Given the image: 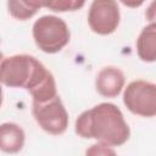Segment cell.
<instances>
[{
    "label": "cell",
    "mask_w": 156,
    "mask_h": 156,
    "mask_svg": "<svg viewBox=\"0 0 156 156\" xmlns=\"http://www.w3.org/2000/svg\"><path fill=\"white\" fill-rule=\"evenodd\" d=\"M0 83L10 88L28 90L34 102H44L57 95L52 73L38 58L27 54L2 58Z\"/></svg>",
    "instance_id": "obj_1"
},
{
    "label": "cell",
    "mask_w": 156,
    "mask_h": 156,
    "mask_svg": "<svg viewBox=\"0 0 156 156\" xmlns=\"http://www.w3.org/2000/svg\"><path fill=\"white\" fill-rule=\"evenodd\" d=\"M74 132L83 139H95L108 146H121L130 136L122 111L111 102H101L79 115Z\"/></svg>",
    "instance_id": "obj_2"
},
{
    "label": "cell",
    "mask_w": 156,
    "mask_h": 156,
    "mask_svg": "<svg viewBox=\"0 0 156 156\" xmlns=\"http://www.w3.org/2000/svg\"><path fill=\"white\" fill-rule=\"evenodd\" d=\"M33 39L35 45L46 54L61 51L69 41L71 33L66 22L52 15L39 17L33 24Z\"/></svg>",
    "instance_id": "obj_3"
},
{
    "label": "cell",
    "mask_w": 156,
    "mask_h": 156,
    "mask_svg": "<svg viewBox=\"0 0 156 156\" xmlns=\"http://www.w3.org/2000/svg\"><path fill=\"white\" fill-rule=\"evenodd\" d=\"M123 104L134 115L154 117L156 115V85L143 79L130 82L123 91Z\"/></svg>",
    "instance_id": "obj_4"
},
{
    "label": "cell",
    "mask_w": 156,
    "mask_h": 156,
    "mask_svg": "<svg viewBox=\"0 0 156 156\" xmlns=\"http://www.w3.org/2000/svg\"><path fill=\"white\" fill-rule=\"evenodd\" d=\"M32 112L39 127L49 134L61 135L68 127V113L58 95L44 102L33 101Z\"/></svg>",
    "instance_id": "obj_5"
},
{
    "label": "cell",
    "mask_w": 156,
    "mask_h": 156,
    "mask_svg": "<svg viewBox=\"0 0 156 156\" xmlns=\"http://www.w3.org/2000/svg\"><path fill=\"white\" fill-rule=\"evenodd\" d=\"M119 20L121 13L116 0H93L88 12V23L94 33L99 35L113 33Z\"/></svg>",
    "instance_id": "obj_6"
},
{
    "label": "cell",
    "mask_w": 156,
    "mask_h": 156,
    "mask_svg": "<svg viewBox=\"0 0 156 156\" xmlns=\"http://www.w3.org/2000/svg\"><path fill=\"white\" fill-rule=\"evenodd\" d=\"M123 72L113 66H107L100 69L95 79V88L98 93L104 98H116L119 95L124 87Z\"/></svg>",
    "instance_id": "obj_7"
},
{
    "label": "cell",
    "mask_w": 156,
    "mask_h": 156,
    "mask_svg": "<svg viewBox=\"0 0 156 156\" xmlns=\"http://www.w3.org/2000/svg\"><path fill=\"white\" fill-rule=\"evenodd\" d=\"M24 130L16 123L6 122L0 124V150L6 154H16L23 149Z\"/></svg>",
    "instance_id": "obj_8"
},
{
    "label": "cell",
    "mask_w": 156,
    "mask_h": 156,
    "mask_svg": "<svg viewBox=\"0 0 156 156\" xmlns=\"http://www.w3.org/2000/svg\"><path fill=\"white\" fill-rule=\"evenodd\" d=\"M136 52L140 60L154 62L156 60V24L151 22L144 27L136 39Z\"/></svg>",
    "instance_id": "obj_9"
},
{
    "label": "cell",
    "mask_w": 156,
    "mask_h": 156,
    "mask_svg": "<svg viewBox=\"0 0 156 156\" xmlns=\"http://www.w3.org/2000/svg\"><path fill=\"white\" fill-rule=\"evenodd\" d=\"M7 10L13 18L20 21H27L37 13V11L24 5L22 0H7Z\"/></svg>",
    "instance_id": "obj_10"
},
{
    "label": "cell",
    "mask_w": 156,
    "mask_h": 156,
    "mask_svg": "<svg viewBox=\"0 0 156 156\" xmlns=\"http://www.w3.org/2000/svg\"><path fill=\"white\" fill-rule=\"evenodd\" d=\"M85 4V0H52L49 10L55 12H66V11H77L82 9Z\"/></svg>",
    "instance_id": "obj_11"
},
{
    "label": "cell",
    "mask_w": 156,
    "mask_h": 156,
    "mask_svg": "<svg viewBox=\"0 0 156 156\" xmlns=\"http://www.w3.org/2000/svg\"><path fill=\"white\" fill-rule=\"evenodd\" d=\"M22 1L24 2V5H27L29 9L34 10V11H37V12H38V10L41 9V7L49 9V6H50L51 2H52V0H22Z\"/></svg>",
    "instance_id": "obj_12"
},
{
    "label": "cell",
    "mask_w": 156,
    "mask_h": 156,
    "mask_svg": "<svg viewBox=\"0 0 156 156\" xmlns=\"http://www.w3.org/2000/svg\"><path fill=\"white\" fill-rule=\"evenodd\" d=\"M124 6L130 7V9H136L144 4L145 0H119Z\"/></svg>",
    "instance_id": "obj_13"
},
{
    "label": "cell",
    "mask_w": 156,
    "mask_h": 156,
    "mask_svg": "<svg viewBox=\"0 0 156 156\" xmlns=\"http://www.w3.org/2000/svg\"><path fill=\"white\" fill-rule=\"evenodd\" d=\"M2 105V88H1V83H0V107Z\"/></svg>",
    "instance_id": "obj_14"
},
{
    "label": "cell",
    "mask_w": 156,
    "mask_h": 156,
    "mask_svg": "<svg viewBox=\"0 0 156 156\" xmlns=\"http://www.w3.org/2000/svg\"><path fill=\"white\" fill-rule=\"evenodd\" d=\"M2 58H4V55H2V52H1V51H0V62H1V61H2Z\"/></svg>",
    "instance_id": "obj_15"
}]
</instances>
